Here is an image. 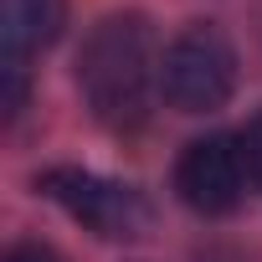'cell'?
Wrapping results in <instances>:
<instances>
[{"label": "cell", "mask_w": 262, "mask_h": 262, "mask_svg": "<svg viewBox=\"0 0 262 262\" xmlns=\"http://www.w3.org/2000/svg\"><path fill=\"white\" fill-rule=\"evenodd\" d=\"M77 88L93 108V118L113 134H128L149 118V88H160L155 36L139 11L103 16L82 52H77Z\"/></svg>", "instance_id": "1"}, {"label": "cell", "mask_w": 262, "mask_h": 262, "mask_svg": "<svg viewBox=\"0 0 262 262\" xmlns=\"http://www.w3.org/2000/svg\"><path fill=\"white\" fill-rule=\"evenodd\" d=\"M236 93V47L221 26L190 21L160 57V98L175 113H216Z\"/></svg>", "instance_id": "2"}, {"label": "cell", "mask_w": 262, "mask_h": 262, "mask_svg": "<svg viewBox=\"0 0 262 262\" xmlns=\"http://www.w3.org/2000/svg\"><path fill=\"white\" fill-rule=\"evenodd\" d=\"M36 190L52 195L72 221H82L93 236L103 242H134L149 231V201L134 190V185H118V180H103L93 170H72V165H57V170H41L36 175Z\"/></svg>", "instance_id": "3"}, {"label": "cell", "mask_w": 262, "mask_h": 262, "mask_svg": "<svg viewBox=\"0 0 262 262\" xmlns=\"http://www.w3.org/2000/svg\"><path fill=\"white\" fill-rule=\"evenodd\" d=\"M247 155H242V134H206L190 139L175 160V190L190 211L201 216H226L242 206L247 190Z\"/></svg>", "instance_id": "4"}, {"label": "cell", "mask_w": 262, "mask_h": 262, "mask_svg": "<svg viewBox=\"0 0 262 262\" xmlns=\"http://www.w3.org/2000/svg\"><path fill=\"white\" fill-rule=\"evenodd\" d=\"M67 26V0H6V62H26L36 52H47Z\"/></svg>", "instance_id": "5"}, {"label": "cell", "mask_w": 262, "mask_h": 262, "mask_svg": "<svg viewBox=\"0 0 262 262\" xmlns=\"http://www.w3.org/2000/svg\"><path fill=\"white\" fill-rule=\"evenodd\" d=\"M242 155H247V175H252V185L262 190V113H252L247 128H242Z\"/></svg>", "instance_id": "6"}, {"label": "cell", "mask_w": 262, "mask_h": 262, "mask_svg": "<svg viewBox=\"0 0 262 262\" xmlns=\"http://www.w3.org/2000/svg\"><path fill=\"white\" fill-rule=\"evenodd\" d=\"M0 72H6V113L16 118L26 108V62H6Z\"/></svg>", "instance_id": "7"}, {"label": "cell", "mask_w": 262, "mask_h": 262, "mask_svg": "<svg viewBox=\"0 0 262 262\" xmlns=\"http://www.w3.org/2000/svg\"><path fill=\"white\" fill-rule=\"evenodd\" d=\"M6 262H62L47 242H16L11 252H6Z\"/></svg>", "instance_id": "8"}]
</instances>
